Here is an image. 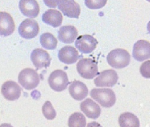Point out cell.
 <instances>
[{"mask_svg": "<svg viewBox=\"0 0 150 127\" xmlns=\"http://www.w3.org/2000/svg\"><path fill=\"white\" fill-rule=\"evenodd\" d=\"M40 43L43 48L47 50H54L58 45V40L50 33H45L40 35Z\"/></svg>", "mask_w": 150, "mask_h": 127, "instance_id": "obj_21", "label": "cell"}, {"mask_svg": "<svg viewBox=\"0 0 150 127\" xmlns=\"http://www.w3.org/2000/svg\"><path fill=\"white\" fill-rule=\"evenodd\" d=\"M76 68L80 76L85 79H93L99 74L97 62L91 58L80 59Z\"/></svg>", "mask_w": 150, "mask_h": 127, "instance_id": "obj_3", "label": "cell"}, {"mask_svg": "<svg viewBox=\"0 0 150 127\" xmlns=\"http://www.w3.org/2000/svg\"><path fill=\"white\" fill-rule=\"evenodd\" d=\"M15 23L11 15L7 12L0 13V34L4 37L11 35L15 31Z\"/></svg>", "mask_w": 150, "mask_h": 127, "instance_id": "obj_14", "label": "cell"}, {"mask_svg": "<svg viewBox=\"0 0 150 127\" xmlns=\"http://www.w3.org/2000/svg\"><path fill=\"white\" fill-rule=\"evenodd\" d=\"M77 28L72 25H64L59 28L58 31V39L65 44L74 43L77 37Z\"/></svg>", "mask_w": 150, "mask_h": 127, "instance_id": "obj_18", "label": "cell"}, {"mask_svg": "<svg viewBox=\"0 0 150 127\" xmlns=\"http://www.w3.org/2000/svg\"><path fill=\"white\" fill-rule=\"evenodd\" d=\"M30 59L36 68V70L50 66L51 58L47 51L42 48H36L30 54Z\"/></svg>", "mask_w": 150, "mask_h": 127, "instance_id": "obj_7", "label": "cell"}, {"mask_svg": "<svg viewBox=\"0 0 150 127\" xmlns=\"http://www.w3.org/2000/svg\"><path fill=\"white\" fill-rule=\"evenodd\" d=\"M48 81L51 89L58 92L65 90L69 84L68 75L62 70L53 71L49 76Z\"/></svg>", "mask_w": 150, "mask_h": 127, "instance_id": "obj_5", "label": "cell"}, {"mask_svg": "<svg viewBox=\"0 0 150 127\" xmlns=\"http://www.w3.org/2000/svg\"><path fill=\"white\" fill-rule=\"evenodd\" d=\"M147 31H148L149 33L150 34V21L147 23Z\"/></svg>", "mask_w": 150, "mask_h": 127, "instance_id": "obj_29", "label": "cell"}, {"mask_svg": "<svg viewBox=\"0 0 150 127\" xmlns=\"http://www.w3.org/2000/svg\"><path fill=\"white\" fill-rule=\"evenodd\" d=\"M118 79V76L115 70H106L94 79V84L97 87H112L116 84Z\"/></svg>", "mask_w": 150, "mask_h": 127, "instance_id": "obj_9", "label": "cell"}, {"mask_svg": "<svg viewBox=\"0 0 150 127\" xmlns=\"http://www.w3.org/2000/svg\"><path fill=\"white\" fill-rule=\"evenodd\" d=\"M69 92L74 99L82 101L88 95V88L84 83L78 80H74L69 85Z\"/></svg>", "mask_w": 150, "mask_h": 127, "instance_id": "obj_17", "label": "cell"}, {"mask_svg": "<svg viewBox=\"0 0 150 127\" xmlns=\"http://www.w3.org/2000/svg\"><path fill=\"white\" fill-rule=\"evenodd\" d=\"M80 109L88 118L92 119H97L101 113L100 106L90 98H87L81 103Z\"/></svg>", "mask_w": 150, "mask_h": 127, "instance_id": "obj_13", "label": "cell"}, {"mask_svg": "<svg viewBox=\"0 0 150 127\" xmlns=\"http://www.w3.org/2000/svg\"><path fill=\"white\" fill-rule=\"evenodd\" d=\"M79 58L78 52L73 46H64L58 52L59 61L66 64H73L76 63Z\"/></svg>", "mask_w": 150, "mask_h": 127, "instance_id": "obj_15", "label": "cell"}, {"mask_svg": "<svg viewBox=\"0 0 150 127\" xmlns=\"http://www.w3.org/2000/svg\"><path fill=\"white\" fill-rule=\"evenodd\" d=\"M86 118L81 113L76 112L69 116L68 127H85Z\"/></svg>", "mask_w": 150, "mask_h": 127, "instance_id": "obj_22", "label": "cell"}, {"mask_svg": "<svg viewBox=\"0 0 150 127\" xmlns=\"http://www.w3.org/2000/svg\"><path fill=\"white\" fill-rule=\"evenodd\" d=\"M57 6L65 16L69 18H76V19L79 18L81 8L79 5L75 1H71V0L58 1Z\"/></svg>", "mask_w": 150, "mask_h": 127, "instance_id": "obj_10", "label": "cell"}, {"mask_svg": "<svg viewBox=\"0 0 150 127\" xmlns=\"http://www.w3.org/2000/svg\"><path fill=\"white\" fill-rule=\"evenodd\" d=\"M132 55L137 61L142 62L150 58V43L146 40H139L134 44Z\"/></svg>", "mask_w": 150, "mask_h": 127, "instance_id": "obj_12", "label": "cell"}, {"mask_svg": "<svg viewBox=\"0 0 150 127\" xmlns=\"http://www.w3.org/2000/svg\"><path fill=\"white\" fill-rule=\"evenodd\" d=\"M90 95L103 107L110 108L115 104L116 98L115 92L108 88H93Z\"/></svg>", "mask_w": 150, "mask_h": 127, "instance_id": "obj_2", "label": "cell"}, {"mask_svg": "<svg viewBox=\"0 0 150 127\" xmlns=\"http://www.w3.org/2000/svg\"><path fill=\"white\" fill-rule=\"evenodd\" d=\"M18 81L25 89L31 90L37 87L39 84L40 77L35 70L25 68L19 72Z\"/></svg>", "mask_w": 150, "mask_h": 127, "instance_id": "obj_4", "label": "cell"}, {"mask_svg": "<svg viewBox=\"0 0 150 127\" xmlns=\"http://www.w3.org/2000/svg\"><path fill=\"white\" fill-rule=\"evenodd\" d=\"M0 127H13L10 124H7V123H4L1 124V126Z\"/></svg>", "mask_w": 150, "mask_h": 127, "instance_id": "obj_28", "label": "cell"}, {"mask_svg": "<svg viewBox=\"0 0 150 127\" xmlns=\"http://www.w3.org/2000/svg\"><path fill=\"white\" fill-rule=\"evenodd\" d=\"M45 3L50 7H56L58 4V1H45Z\"/></svg>", "mask_w": 150, "mask_h": 127, "instance_id": "obj_26", "label": "cell"}, {"mask_svg": "<svg viewBox=\"0 0 150 127\" xmlns=\"http://www.w3.org/2000/svg\"><path fill=\"white\" fill-rule=\"evenodd\" d=\"M21 88L16 82L11 80L7 81L1 86V93L5 99L13 101L19 99L21 93Z\"/></svg>", "mask_w": 150, "mask_h": 127, "instance_id": "obj_11", "label": "cell"}, {"mask_svg": "<svg viewBox=\"0 0 150 127\" xmlns=\"http://www.w3.org/2000/svg\"><path fill=\"white\" fill-rule=\"evenodd\" d=\"M19 7L21 12L25 17L35 18L37 17L39 14V5L37 1L21 0L19 1Z\"/></svg>", "mask_w": 150, "mask_h": 127, "instance_id": "obj_16", "label": "cell"}, {"mask_svg": "<svg viewBox=\"0 0 150 127\" xmlns=\"http://www.w3.org/2000/svg\"><path fill=\"white\" fill-rule=\"evenodd\" d=\"M42 111L45 117L48 120H53L56 118V112L52 103L49 101H46L43 105Z\"/></svg>", "mask_w": 150, "mask_h": 127, "instance_id": "obj_23", "label": "cell"}, {"mask_svg": "<svg viewBox=\"0 0 150 127\" xmlns=\"http://www.w3.org/2000/svg\"><path fill=\"white\" fill-rule=\"evenodd\" d=\"M18 31L22 38L31 39L38 35L39 33V26L35 20L27 19L21 23Z\"/></svg>", "mask_w": 150, "mask_h": 127, "instance_id": "obj_6", "label": "cell"}, {"mask_svg": "<svg viewBox=\"0 0 150 127\" xmlns=\"http://www.w3.org/2000/svg\"><path fill=\"white\" fill-rule=\"evenodd\" d=\"M98 41L89 35H81L77 38L75 46L83 54H90L97 47Z\"/></svg>", "mask_w": 150, "mask_h": 127, "instance_id": "obj_8", "label": "cell"}, {"mask_svg": "<svg viewBox=\"0 0 150 127\" xmlns=\"http://www.w3.org/2000/svg\"><path fill=\"white\" fill-rule=\"evenodd\" d=\"M139 72L145 78H150V60H147L142 64Z\"/></svg>", "mask_w": 150, "mask_h": 127, "instance_id": "obj_25", "label": "cell"}, {"mask_svg": "<svg viewBox=\"0 0 150 127\" xmlns=\"http://www.w3.org/2000/svg\"><path fill=\"white\" fill-rule=\"evenodd\" d=\"M130 54L122 48H116L108 54L107 60L108 64L116 69H121L128 66L130 62Z\"/></svg>", "mask_w": 150, "mask_h": 127, "instance_id": "obj_1", "label": "cell"}, {"mask_svg": "<svg viewBox=\"0 0 150 127\" xmlns=\"http://www.w3.org/2000/svg\"><path fill=\"white\" fill-rule=\"evenodd\" d=\"M106 4H107V1H93V0H85V4L88 8L90 9H100L104 7Z\"/></svg>", "mask_w": 150, "mask_h": 127, "instance_id": "obj_24", "label": "cell"}, {"mask_svg": "<svg viewBox=\"0 0 150 127\" xmlns=\"http://www.w3.org/2000/svg\"><path fill=\"white\" fill-rule=\"evenodd\" d=\"M118 123L120 127L140 126V123L138 118L134 114L130 112L121 114L118 118Z\"/></svg>", "mask_w": 150, "mask_h": 127, "instance_id": "obj_20", "label": "cell"}, {"mask_svg": "<svg viewBox=\"0 0 150 127\" xmlns=\"http://www.w3.org/2000/svg\"><path fill=\"white\" fill-rule=\"evenodd\" d=\"M42 20L46 24L51 25L54 28L58 27L62 25L63 16L61 12L56 9H48L42 15Z\"/></svg>", "mask_w": 150, "mask_h": 127, "instance_id": "obj_19", "label": "cell"}, {"mask_svg": "<svg viewBox=\"0 0 150 127\" xmlns=\"http://www.w3.org/2000/svg\"><path fill=\"white\" fill-rule=\"evenodd\" d=\"M87 127H103L100 124H99L97 122H91L87 124Z\"/></svg>", "mask_w": 150, "mask_h": 127, "instance_id": "obj_27", "label": "cell"}]
</instances>
